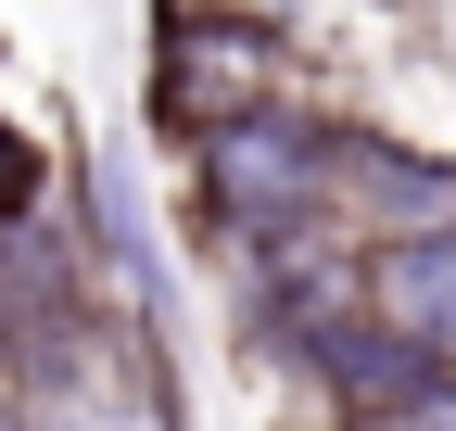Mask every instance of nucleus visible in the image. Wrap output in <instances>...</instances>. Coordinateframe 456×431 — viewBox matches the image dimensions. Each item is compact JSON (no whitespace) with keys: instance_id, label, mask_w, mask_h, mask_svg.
Segmentation results:
<instances>
[{"instance_id":"39448f33","label":"nucleus","mask_w":456,"mask_h":431,"mask_svg":"<svg viewBox=\"0 0 456 431\" xmlns=\"http://www.w3.org/2000/svg\"><path fill=\"white\" fill-rule=\"evenodd\" d=\"M178 13H203V0H178Z\"/></svg>"},{"instance_id":"f257e3e1","label":"nucleus","mask_w":456,"mask_h":431,"mask_svg":"<svg viewBox=\"0 0 456 431\" xmlns=\"http://www.w3.org/2000/svg\"><path fill=\"white\" fill-rule=\"evenodd\" d=\"M191 178L216 203V229L241 241H292L330 216V127H305L292 102H228L191 127Z\"/></svg>"},{"instance_id":"20e7f679","label":"nucleus","mask_w":456,"mask_h":431,"mask_svg":"<svg viewBox=\"0 0 456 431\" xmlns=\"http://www.w3.org/2000/svg\"><path fill=\"white\" fill-rule=\"evenodd\" d=\"M0 431H38V419H26V394H13V381H0Z\"/></svg>"},{"instance_id":"7ed1b4c3","label":"nucleus","mask_w":456,"mask_h":431,"mask_svg":"<svg viewBox=\"0 0 456 431\" xmlns=\"http://www.w3.org/2000/svg\"><path fill=\"white\" fill-rule=\"evenodd\" d=\"M0 216H38V152L0 127Z\"/></svg>"},{"instance_id":"f03ea898","label":"nucleus","mask_w":456,"mask_h":431,"mask_svg":"<svg viewBox=\"0 0 456 431\" xmlns=\"http://www.w3.org/2000/svg\"><path fill=\"white\" fill-rule=\"evenodd\" d=\"M368 317H380L393 343H419V355L456 368V203L419 216L406 241H380V266H368Z\"/></svg>"}]
</instances>
